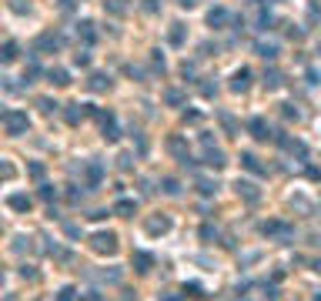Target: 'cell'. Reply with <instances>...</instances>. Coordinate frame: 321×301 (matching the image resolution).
Instances as JSON below:
<instances>
[{
	"label": "cell",
	"instance_id": "5b68a950",
	"mask_svg": "<svg viewBox=\"0 0 321 301\" xmlns=\"http://www.w3.org/2000/svg\"><path fill=\"white\" fill-rule=\"evenodd\" d=\"M97 117H100V124H104V141H117L121 134H117V124H114V114L111 111H100Z\"/></svg>",
	"mask_w": 321,
	"mask_h": 301
},
{
	"label": "cell",
	"instance_id": "484cf974",
	"mask_svg": "<svg viewBox=\"0 0 321 301\" xmlns=\"http://www.w3.org/2000/svg\"><path fill=\"white\" fill-rule=\"evenodd\" d=\"M274 27V17L271 14H261V20H258V30H271Z\"/></svg>",
	"mask_w": 321,
	"mask_h": 301
},
{
	"label": "cell",
	"instance_id": "1f68e13d",
	"mask_svg": "<svg viewBox=\"0 0 321 301\" xmlns=\"http://www.w3.org/2000/svg\"><path fill=\"white\" fill-rule=\"evenodd\" d=\"M40 107H44V114H54V111H57L54 100H40Z\"/></svg>",
	"mask_w": 321,
	"mask_h": 301
},
{
	"label": "cell",
	"instance_id": "d590c367",
	"mask_svg": "<svg viewBox=\"0 0 321 301\" xmlns=\"http://www.w3.org/2000/svg\"><path fill=\"white\" fill-rule=\"evenodd\" d=\"M194 3H198V0H181V7H194Z\"/></svg>",
	"mask_w": 321,
	"mask_h": 301
},
{
	"label": "cell",
	"instance_id": "4dcf8cb0",
	"mask_svg": "<svg viewBox=\"0 0 321 301\" xmlns=\"http://www.w3.org/2000/svg\"><path fill=\"white\" fill-rule=\"evenodd\" d=\"M201 238H204V241H211V238H218V231H214L211 225H204V227H201Z\"/></svg>",
	"mask_w": 321,
	"mask_h": 301
},
{
	"label": "cell",
	"instance_id": "d4e9b609",
	"mask_svg": "<svg viewBox=\"0 0 321 301\" xmlns=\"http://www.w3.org/2000/svg\"><path fill=\"white\" fill-rule=\"evenodd\" d=\"M40 198H44V201H54V198H57V188H50V184H40Z\"/></svg>",
	"mask_w": 321,
	"mask_h": 301
},
{
	"label": "cell",
	"instance_id": "8992f818",
	"mask_svg": "<svg viewBox=\"0 0 321 301\" xmlns=\"http://www.w3.org/2000/svg\"><path fill=\"white\" fill-rule=\"evenodd\" d=\"M247 131H251V137H258V141H268L271 137V127H268L261 117H251L247 121Z\"/></svg>",
	"mask_w": 321,
	"mask_h": 301
},
{
	"label": "cell",
	"instance_id": "44dd1931",
	"mask_svg": "<svg viewBox=\"0 0 321 301\" xmlns=\"http://www.w3.org/2000/svg\"><path fill=\"white\" fill-rule=\"evenodd\" d=\"M14 60H17V44L7 40V44H3V64H14Z\"/></svg>",
	"mask_w": 321,
	"mask_h": 301
},
{
	"label": "cell",
	"instance_id": "30bf717a",
	"mask_svg": "<svg viewBox=\"0 0 321 301\" xmlns=\"http://www.w3.org/2000/svg\"><path fill=\"white\" fill-rule=\"evenodd\" d=\"M151 264H154V258L148 254V251H134V268L144 275V271H151Z\"/></svg>",
	"mask_w": 321,
	"mask_h": 301
},
{
	"label": "cell",
	"instance_id": "f1b7e54d",
	"mask_svg": "<svg viewBox=\"0 0 321 301\" xmlns=\"http://www.w3.org/2000/svg\"><path fill=\"white\" fill-rule=\"evenodd\" d=\"M198 188H201V194H214V191H218V184H214V181H201Z\"/></svg>",
	"mask_w": 321,
	"mask_h": 301
},
{
	"label": "cell",
	"instance_id": "603a6c76",
	"mask_svg": "<svg viewBox=\"0 0 321 301\" xmlns=\"http://www.w3.org/2000/svg\"><path fill=\"white\" fill-rule=\"evenodd\" d=\"M168 227H171L168 218H154L151 225H148V231H151V234H157V231H168Z\"/></svg>",
	"mask_w": 321,
	"mask_h": 301
},
{
	"label": "cell",
	"instance_id": "ac0fdd59",
	"mask_svg": "<svg viewBox=\"0 0 321 301\" xmlns=\"http://www.w3.org/2000/svg\"><path fill=\"white\" fill-rule=\"evenodd\" d=\"M265 87H268V91L281 87V74H278V71H265Z\"/></svg>",
	"mask_w": 321,
	"mask_h": 301
},
{
	"label": "cell",
	"instance_id": "52a82bcc",
	"mask_svg": "<svg viewBox=\"0 0 321 301\" xmlns=\"http://www.w3.org/2000/svg\"><path fill=\"white\" fill-rule=\"evenodd\" d=\"M87 87H91L94 94H100V91H111V77H107V74H94L91 80H87Z\"/></svg>",
	"mask_w": 321,
	"mask_h": 301
},
{
	"label": "cell",
	"instance_id": "7c38bea8",
	"mask_svg": "<svg viewBox=\"0 0 321 301\" xmlns=\"http://www.w3.org/2000/svg\"><path fill=\"white\" fill-rule=\"evenodd\" d=\"M7 204L14 207V211H30V198H27V194H10Z\"/></svg>",
	"mask_w": 321,
	"mask_h": 301
},
{
	"label": "cell",
	"instance_id": "ffe728a7",
	"mask_svg": "<svg viewBox=\"0 0 321 301\" xmlns=\"http://www.w3.org/2000/svg\"><path fill=\"white\" fill-rule=\"evenodd\" d=\"M171 44H174V47L184 44V24H174V27H171Z\"/></svg>",
	"mask_w": 321,
	"mask_h": 301
},
{
	"label": "cell",
	"instance_id": "8d00e7d4",
	"mask_svg": "<svg viewBox=\"0 0 321 301\" xmlns=\"http://www.w3.org/2000/svg\"><path fill=\"white\" fill-rule=\"evenodd\" d=\"M168 301H181V298H168Z\"/></svg>",
	"mask_w": 321,
	"mask_h": 301
},
{
	"label": "cell",
	"instance_id": "277c9868",
	"mask_svg": "<svg viewBox=\"0 0 321 301\" xmlns=\"http://www.w3.org/2000/svg\"><path fill=\"white\" fill-rule=\"evenodd\" d=\"M204 148H208L204 164H208V168H224V154H221V148H214V144H211V137H204Z\"/></svg>",
	"mask_w": 321,
	"mask_h": 301
},
{
	"label": "cell",
	"instance_id": "e0dca14e",
	"mask_svg": "<svg viewBox=\"0 0 321 301\" xmlns=\"http://www.w3.org/2000/svg\"><path fill=\"white\" fill-rule=\"evenodd\" d=\"M254 50H258V57H265V60H274V57H278V47H274V44H258Z\"/></svg>",
	"mask_w": 321,
	"mask_h": 301
},
{
	"label": "cell",
	"instance_id": "5bb4252c",
	"mask_svg": "<svg viewBox=\"0 0 321 301\" xmlns=\"http://www.w3.org/2000/svg\"><path fill=\"white\" fill-rule=\"evenodd\" d=\"M114 211H117L121 218H134V214H137V204H134V201H127V198H124V201H117V204H114Z\"/></svg>",
	"mask_w": 321,
	"mask_h": 301
},
{
	"label": "cell",
	"instance_id": "83f0119b",
	"mask_svg": "<svg viewBox=\"0 0 321 301\" xmlns=\"http://www.w3.org/2000/svg\"><path fill=\"white\" fill-rule=\"evenodd\" d=\"M74 64H77V67H87V64H91V57L84 54V50H77V54H74Z\"/></svg>",
	"mask_w": 321,
	"mask_h": 301
},
{
	"label": "cell",
	"instance_id": "d6a6232c",
	"mask_svg": "<svg viewBox=\"0 0 321 301\" xmlns=\"http://www.w3.org/2000/svg\"><path fill=\"white\" fill-rule=\"evenodd\" d=\"M168 104H181V94L177 91H168Z\"/></svg>",
	"mask_w": 321,
	"mask_h": 301
},
{
	"label": "cell",
	"instance_id": "cb8c5ba5",
	"mask_svg": "<svg viewBox=\"0 0 321 301\" xmlns=\"http://www.w3.org/2000/svg\"><path fill=\"white\" fill-rule=\"evenodd\" d=\"M184 295H188V298H204V291H201V284H184Z\"/></svg>",
	"mask_w": 321,
	"mask_h": 301
},
{
	"label": "cell",
	"instance_id": "8fae6325",
	"mask_svg": "<svg viewBox=\"0 0 321 301\" xmlns=\"http://www.w3.org/2000/svg\"><path fill=\"white\" fill-rule=\"evenodd\" d=\"M261 234H281V238H288L291 231H288V225H281V221H268V225H261Z\"/></svg>",
	"mask_w": 321,
	"mask_h": 301
},
{
	"label": "cell",
	"instance_id": "74e56055",
	"mask_svg": "<svg viewBox=\"0 0 321 301\" xmlns=\"http://www.w3.org/2000/svg\"><path fill=\"white\" fill-rule=\"evenodd\" d=\"M315 301H321V295H318V298H315Z\"/></svg>",
	"mask_w": 321,
	"mask_h": 301
},
{
	"label": "cell",
	"instance_id": "836d02e7",
	"mask_svg": "<svg viewBox=\"0 0 321 301\" xmlns=\"http://www.w3.org/2000/svg\"><path fill=\"white\" fill-rule=\"evenodd\" d=\"M30 174L34 177H44V164H30Z\"/></svg>",
	"mask_w": 321,
	"mask_h": 301
},
{
	"label": "cell",
	"instance_id": "f546056e",
	"mask_svg": "<svg viewBox=\"0 0 321 301\" xmlns=\"http://www.w3.org/2000/svg\"><path fill=\"white\" fill-rule=\"evenodd\" d=\"M74 288H64V291H60V295H57V301H74Z\"/></svg>",
	"mask_w": 321,
	"mask_h": 301
},
{
	"label": "cell",
	"instance_id": "7a4b0ae2",
	"mask_svg": "<svg viewBox=\"0 0 321 301\" xmlns=\"http://www.w3.org/2000/svg\"><path fill=\"white\" fill-rule=\"evenodd\" d=\"M91 248H94L97 254H114L117 251V238H114L111 231H100V234L91 238Z\"/></svg>",
	"mask_w": 321,
	"mask_h": 301
},
{
	"label": "cell",
	"instance_id": "6da1fadb",
	"mask_svg": "<svg viewBox=\"0 0 321 301\" xmlns=\"http://www.w3.org/2000/svg\"><path fill=\"white\" fill-rule=\"evenodd\" d=\"M3 127H7V134H24L30 127V121L24 111H3Z\"/></svg>",
	"mask_w": 321,
	"mask_h": 301
},
{
	"label": "cell",
	"instance_id": "4316f807",
	"mask_svg": "<svg viewBox=\"0 0 321 301\" xmlns=\"http://www.w3.org/2000/svg\"><path fill=\"white\" fill-rule=\"evenodd\" d=\"M177 181H174V177H164V194H177Z\"/></svg>",
	"mask_w": 321,
	"mask_h": 301
},
{
	"label": "cell",
	"instance_id": "9a60e30c",
	"mask_svg": "<svg viewBox=\"0 0 321 301\" xmlns=\"http://www.w3.org/2000/svg\"><path fill=\"white\" fill-rule=\"evenodd\" d=\"M77 34L87 40V44H94V24H91V20H80V24H77Z\"/></svg>",
	"mask_w": 321,
	"mask_h": 301
},
{
	"label": "cell",
	"instance_id": "d6986e66",
	"mask_svg": "<svg viewBox=\"0 0 321 301\" xmlns=\"http://www.w3.org/2000/svg\"><path fill=\"white\" fill-rule=\"evenodd\" d=\"M238 194H245L247 201H258V191H254V184H247V181H238Z\"/></svg>",
	"mask_w": 321,
	"mask_h": 301
},
{
	"label": "cell",
	"instance_id": "e575fe53",
	"mask_svg": "<svg viewBox=\"0 0 321 301\" xmlns=\"http://www.w3.org/2000/svg\"><path fill=\"white\" fill-rule=\"evenodd\" d=\"M144 7H148L151 14H154V10H161V3H157V0H144Z\"/></svg>",
	"mask_w": 321,
	"mask_h": 301
},
{
	"label": "cell",
	"instance_id": "7402d4cb",
	"mask_svg": "<svg viewBox=\"0 0 321 301\" xmlns=\"http://www.w3.org/2000/svg\"><path fill=\"white\" fill-rule=\"evenodd\" d=\"M87 184H91V188L100 184V164H91V168H87Z\"/></svg>",
	"mask_w": 321,
	"mask_h": 301
},
{
	"label": "cell",
	"instance_id": "4fadbf2b",
	"mask_svg": "<svg viewBox=\"0 0 321 301\" xmlns=\"http://www.w3.org/2000/svg\"><path fill=\"white\" fill-rule=\"evenodd\" d=\"M47 77H50V84H54V87H67V84H71V77H67V71H64V67H54Z\"/></svg>",
	"mask_w": 321,
	"mask_h": 301
},
{
	"label": "cell",
	"instance_id": "2e32d148",
	"mask_svg": "<svg viewBox=\"0 0 321 301\" xmlns=\"http://www.w3.org/2000/svg\"><path fill=\"white\" fill-rule=\"evenodd\" d=\"M241 164H245L247 171H251V174H261V164H258V157H254V154H241Z\"/></svg>",
	"mask_w": 321,
	"mask_h": 301
},
{
	"label": "cell",
	"instance_id": "ba28073f",
	"mask_svg": "<svg viewBox=\"0 0 321 301\" xmlns=\"http://www.w3.org/2000/svg\"><path fill=\"white\" fill-rule=\"evenodd\" d=\"M208 24L214 27V30H221V27L227 24V10H224V7H214V10L208 14Z\"/></svg>",
	"mask_w": 321,
	"mask_h": 301
},
{
	"label": "cell",
	"instance_id": "3957f363",
	"mask_svg": "<svg viewBox=\"0 0 321 301\" xmlns=\"http://www.w3.org/2000/svg\"><path fill=\"white\" fill-rule=\"evenodd\" d=\"M247 87H251V71H247V67L234 71V77H231V91H234V94H245Z\"/></svg>",
	"mask_w": 321,
	"mask_h": 301
},
{
	"label": "cell",
	"instance_id": "9c48e42d",
	"mask_svg": "<svg viewBox=\"0 0 321 301\" xmlns=\"http://www.w3.org/2000/svg\"><path fill=\"white\" fill-rule=\"evenodd\" d=\"M64 40H60V34H44V37L37 40V50H57Z\"/></svg>",
	"mask_w": 321,
	"mask_h": 301
}]
</instances>
